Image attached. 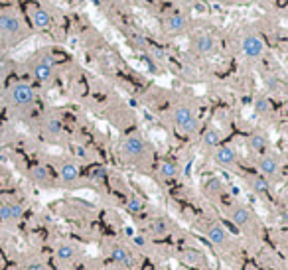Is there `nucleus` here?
Segmentation results:
<instances>
[{
	"instance_id": "nucleus-1",
	"label": "nucleus",
	"mask_w": 288,
	"mask_h": 270,
	"mask_svg": "<svg viewBox=\"0 0 288 270\" xmlns=\"http://www.w3.org/2000/svg\"><path fill=\"white\" fill-rule=\"evenodd\" d=\"M28 34L30 28L16 8H0V48H14Z\"/></svg>"
},
{
	"instance_id": "nucleus-2",
	"label": "nucleus",
	"mask_w": 288,
	"mask_h": 270,
	"mask_svg": "<svg viewBox=\"0 0 288 270\" xmlns=\"http://www.w3.org/2000/svg\"><path fill=\"white\" fill-rule=\"evenodd\" d=\"M2 99H4V103L8 107L22 110V108H28V107L34 105V101H36V89L28 81H14V83H10L4 89Z\"/></svg>"
},
{
	"instance_id": "nucleus-3",
	"label": "nucleus",
	"mask_w": 288,
	"mask_h": 270,
	"mask_svg": "<svg viewBox=\"0 0 288 270\" xmlns=\"http://www.w3.org/2000/svg\"><path fill=\"white\" fill-rule=\"evenodd\" d=\"M28 69L38 83H50L56 75V61H54L52 54L40 52L28 61Z\"/></svg>"
},
{
	"instance_id": "nucleus-4",
	"label": "nucleus",
	"mask_w": 288,
	"mask_h": 270,
	"mask_svg": "<svg viewBox=\"0 0 288 270\" xmlns=\"http://www.w3.org/2000/svg\"><path fill=\"white\" fill-rule=\"evenodd\" d=\"M172 122L182 134H194L200 128V120L196 114V108L188 103H180L172 110Z\"/></svg>"
},
{
	"instance_id": "nucleus-5",
	"label": "nucleus",
	"mask_w": 288,
	"mask_h": 270,
	"mask_svg": "<svg viewBox=\"0 0 288 270\" xmlns=\"http://www.w3.org/2000/svg\"><path fill=\"white\" fill-rule=\"evenodd\" d=\"M162 30L168 36H184L190 30V16L184 8H170L162 16Z\"/></svg>"
},
{
	"instance_id": "nucleus-6",
	"label": "nucleus",
	"mask_w": 288,
	"mask_h": 270,
	"mask_svg": "<svg viewBox=\"0 0 288 270\" xmlns=\"http://www.w3.org/2000/svg\"><path fill=\"white\" fill-rule=\"evenodd\" d=\"M120 152L128 162H138L146 156L148 144L142 138V134L132 132V134H128V136H124V140L120 142Z\"/></svg>"
},
{
	"instance_id": "nucleus-7",
	"label": "nucleus",
	"mask_w": 288,
	"mask_h": 270,
	"mask_svg": "<svg viewBox=\"0 0 288 270\" xmlns=\"http://www.w3.org/2000/svg\"><path fill=\"white\" fill-rule=\"evenodd\" d=\"M241 52L249 59H260L266 52V44L260 34L257 32H247L241 36Z\"/></svg>"
},
{
	"instance_id": "nucleus-8",
	"label": "nucleus",
	"mask_w": 288,
	"mask_h": 270,
	"mask_svg": "<svg viewBox=\"0 0 288 270\" xmlns=\"http://www.w3.org/2000/svg\"><path fill=\"white\" fill-rule=\"evenodd\" d=\"M28 18H30L32 28L38 30V32H46V30H50L52 24H54V18H52L50 10H46V8L40 6V4H30V6H28Z\"/></svg>"
},
{
	"instance_id": "nucleus-9",
	"label": "nucleus",
	"mask_w": 288,
	"mask_h": 270,
	"mask_svg": "<svg viewBox=\"0 0 288 270\" xmlns=\"http://www.w3.org/2000/svg\"><path fill=\"white\" fill-rule=\"evenodd\" d=\"M79 176H81V170H79V164L77 162H73V160L59 162V166H58V178H59L61 184L71 186V184H75L79 180Z\"/></svg>"
},
{
	"instance_id": "nucleus-10",
	"label": "nucleus",
	"mask_w": 288,
	"mask_h": 270,
	"mask_svg": "<svg viewBox=\"0 0 288 270\" xmlns=\"http://www.w3.org/2000/svg\"><path fill=\"white\" fill-rule=\"evenodd\" d=\"M213 160L217 166L225 168V170H233L237 166V152L233 146H217L213 150Z\"/></svg>"
},
{
	"instance_id": "nucleus-11",
	"label": "nucleus",
	"mask_w": 288,
	"mask_h": 270,
	"mask_svg": "<svg viewBox=\"0 0 288 270\" xmlns=\"http://www.w3.org/2000/svg\"><path fill=\"white\" fill-rule=\"evenodd\" d=\"M24 207L18 201H2L0 203V221L4 223H18L22 219Z\"/></svg>"
},
{
	"instance_id": "nucleus-12",
	"label": "nucleus",
	"mask_w": 288,
	"mask_h": 270,
	"mask_svg": "<svg viewBox=\"0 0 288 270\" xmlns=\"http://www.w3.org/2000/svg\"><path fill=\"white\" fill-rule=\"evenodd\" d=\"M257 166H259V172L264 178H276L280 174V162H278V158L274 154H262V156H259Z\"/></svg>"
},
{
	"instance_id": "nucleus-13",
	"label": "nucleus",
	"mask_w": 288,
	"mask_h": 270,
	"mask_svg": "<svg viewBox=\"0 0 288 270\" xmlns=\"http://www.w3.org/2000/svg\"><path fill=\"white\" fill-rule=\"evenodd\" d=\"M247 146H249L251 152L262 156V154H266V150H268V146H270V140H268V136H266V132L255 130L251 136H249V140H247Z\"/></svg>"
},
{
	"instance_id": "nucleus-14",
	"label": "nucleus",
	"mask_w": 288,
	"mask_h": 270,
	"mask_svg": "<svg viewBox=\"0 0 288 270\" xmlns=\"http://www.w3.org/2000/svg\"><path fill=\"white\" fill-rule=\"evenodd\" d=\"M215 48H217V42H215V38L211 34L202 32V34L194 36V50L200 55H211L215 52Z\"/></svg>"
},
{
	"instance_id": "nucleus-15",
	"label": "nucleus",
	"mask_w": 288,
	"mask_h": 270,
	"mask_svg": "<svg viewBox=\"0 0 288 270\" xmlns=\"http://www.w3.org/2000/svg\"><path fill=\"white\" fill-rule=\"evenodd\" d=\"M42 132L46 134L48 138H59L61 134H63V120L56 114H50L44 118L42 122Z\"/></svg>"
},
{
	"instance_id": "nucleus-16",
	"label": "nucleus",
	"mask_w": 288,
	"mask_h": 270,
	"mask_svg": "<svg viewBox=\"0 0 288 270\" xmlns=\"http://www.w3.org/2000/svg\"><path fill=\"white\" fill-rule=\"evenodd\" d=\"M30 180L38 186H44V188H50L54 184V178H52V172L48 166L44 164H36L30 168Z\"/></svg>"
},
{
	"instance_id": "nucleus-17",
	"label": "nucleus",
	"mask_w": 288,
	"mask_h": 270,
	"mask_svg": "<svg viewBox=\"0 0 288 270\" xmlns=\"http://www.w3.org/2000/svg\"><path fill=\"white\" fill-rule=\"evenodd\" d=\"M231 221L239 227V229H245V227H249L251 225V221H253V213H251V209L247 207V205H233L231 207Z\"/></svg>"
},
{
	"instance_id": "nucleus-18",
	"label": "nucleus",
	"mask_w": 288,
	"mask_h": 270,
	"mask_svg": "<svg viewBox=\"0 0 288 270\" xmlns=\"http://www.w3.org/2000/svg\"><path fill=\"white\" fill-rule=\"evenodd\" d=\"M205 235H207V239H209L213 244H217V246H223V244H227V241H229L227 231H225L219 223H211V225L207 227Z\"/></svg>"
},
{
	"instance_id": "nucleus-19",
	"label": "nucleus",
	"mask_w": 288,
	"mask_h": 270,
	"mask_svg": "<svg viewBox=\"0 0 288 270\" xmlns=\"http://www.w3.org/2000/svg\"><path fill=\"white\" fill-rule=\"evenodd\" d=\"M202 146L205 150H215L217 146H221V134L217 128H207L202 134Z\"/></svg>"
},
{
	"instance_id": "nucleus-20",
	"label": "nucleus",
	"mask_w": 288,
	"mask_h": 270,
	"mask_svg": "<svg viewBox=\"0 0 288 270\" xmlns=\"http://www.w3.org/2000/svg\"><path fill=\"white\" fill-rule=\"evenodd\" d=\"M111 258H113V262H116L118 266H132V256H130V252H128L122 244H115V246L111 248Z\"/></svg>"
},
{
	"instance_id": "nucleus-21",
	"label": "nucleus",
	"mask_w": 288,
	"mask_h": 270,
	"mask_svg": "<svg viewBox=\"0 0 288 270\" xmlns=\"http://www.w3.org/2000/svg\"><path fill=\"white\" fill-rule=\"evenodd\" d=\"M56 256H58L59 262H71L77 256V246L73 243H61L56 248Z\"/></svg>"
},
{
	"instance_id": "nucleus-22",
	"label": "nucleus",
	"mask_w": 288,
	"mask_h": 270,
	"mask_svg": "<svg viewBox=\"0 0 288 270\" xmlns=\"http://www.w3.org/2000/svg\"><path fill=\"white\" fill-rule=\"evenodd\" d=\"M178 172H180V166L174 160H164L158 168V174L162 180H174L178 176Z\"/></svg>"
},
{
	"instance_id": "nucleus-23",
	"label": "nucleus",
	"mask_w": 288,
	"mask_h": 270,
	"mask_svg": "<svg viewBox=\"0 0 288 270\" xmlns=\"http://www.w3.org/2000/svg\"><path fill=\"white\" fill-rule=\"evenodd\" d=\"M249 184H251V189L255 193H259V195H266L268 189H270V184H268V180L264 176H255V178L249 180Z\"/></svg>"
},
{
	"instance_id": "nucleus-24",
	"label": "nucleus",
	"mask_w": 288,
	"mask_h": 270,
	"mask_svg": "<svg viewBox=\"0 0 288 270\" xmlns=\"http://www.w3.org/2000/svg\"><path fill=\"white\" fill-rule=\"evenodd\" d=\"M10 71H12V61H10V57L2 52V48H0V85H2V83L8 79Z\"/></svg>"
},
{
	"instance_id": "nucleus-25",
	"label": "nucleus",
	"mask_w": 288,
	"mask_h": 270,
	"mask_svg": "<svg viewBox=\"0 0 288 270\" xmlns=\"http://www.w3.org/2000/svg\"><path fill=\"white\" fill-rule=\"evenodd\" d=\"M255 112L260 114V116H268V114L272 112V103H270V99L259 97V99L255 101Z\"/></svg>"
},
{
	"instance_id": "nucleus-26",
	"label": "nucleus",
	"mask_w": 288,
	"mask_h": 270,
	"mask_svg": "<svg viewBox=\"0 0 288 270\" xmlns=\"http://www.w3.org/2000/svg\"><path fill=\"white\" fill-rule=\"evenodd\" d=\"M144 207H146V203H144V199H142L140 195H132V197H128V201H126V209H128L130 213H142Z\"/></svg>"
},
{
	"instance_id": "nucleus-27",
	"label": "nucleus",
	"mask_w": 288,
	"mask_h": 270,
	"mask_svg": "<svg viewBox=\"0 0 288 270\" xmlns=\"http://www.w3.org/2000/svg\"><path fill=\"white\" fill-rule=\"evenodd\" d=\"M205 191L211 195H217V193H221L223 191V184H221V180H217V178H211V180H207L205 182Z\"/></svg>"
},
{
	"instance_id": "nucleus-28",
	"label": "nucleus",
	"mask_w": 288,
	"mask_h": 270,
	"mask_svg": "<svg viewBox=\"0 0 288 270\" xmlns=\"http://www.w3.org/2000/svg\"><path fill=\"white\" fill-rule=\"evenodd\" d=\"M150 231H152L154 235H166V233L170 231V227H168V223H166L164 219H156V221H152Z\"/></svg>"
},
{
	"instance_id": "nucleus-29",
	"label": "nucleus",
	"mask_w": 288,
	"mask_h": 270,
	"mask_svg": "<svg viewBox=\"0 0 288 270\" xmlns=\"http://www.w3.org/2000/svg\"><path fill=\"white\" fill-rule=\"evenodd\" d=\"M172 2H174L178 8H186V6H192V4H196L198 0H172Z\"/></svg>"
},
{
	"instance_id": "nucleus-30",
	"label": "nucleus",
	"mask_w": 288,
	"mask_h": 270,
	"mask_svg": "<svg viewBox=\"0 0 288 270\" xmlns=\"http://www.w3.org/2000/svg\"><path fill=\"white\" fill-rule=\"evenodd\" d=\"M26 270H46V266L42 264V262H30V264H26Z\"/></svg>"
},
{
	"instance_id": "nucleus-31",
	"label": "nucleus",
	"mask_w": 288,
	"mask_h": 270,
	"mask_svg": "<svg viewBox=\"0 0 288 270\" xmlns=\"http://www.w3.org/2000/svg\"><path fill=\"white\" fill-rule=\"evenodd\" d=\"M132 243H134L136 246H146V239H144L142 235H136V237L132 239Z\"/></svg>"
},
{
	"instance_id": "nucleus-32",
	"label": "nucleus",
	"mask_w": 288,
	"mask_h": 270,
	"mask_svg": "<svg viewBox=\"0 0 288 270\" xmlns=\"http://www.w3.org/2000/svg\"><path fill=\"white\" fill-rule=\"evenodd\" d=\"M231 2H249V0H231Z\"/></svg>"
},
{
	"instance_id": "nucleus-33",
	"label": "nucleus",
	"mask_w": 288,
	"mask_h": 270,
	"mask_svg": "<svg viewBox=\"0 0 288 270\" xmlns=\"http://www.w3.org/2000/svg\"><path fill=\"white\" fill-rule=\"evenodd\" d=\"M286 252H288V239H286Z\"/></svg>"
},
{
	"instance_id": "nucleus-34",
	"label": "nucleus",
	"mask_w": 288,
	"mask_h": 270,
	"mask_svg": "<svg viewBox=\"0 0 288 270\" xmlns=\"http://www.w3.org/2000/svg\"><path fill=\"white\" fill-rule=\"evenodd\" d=\"M253 270H264V268H253Z\"/></svg>"
}]
</instances>
